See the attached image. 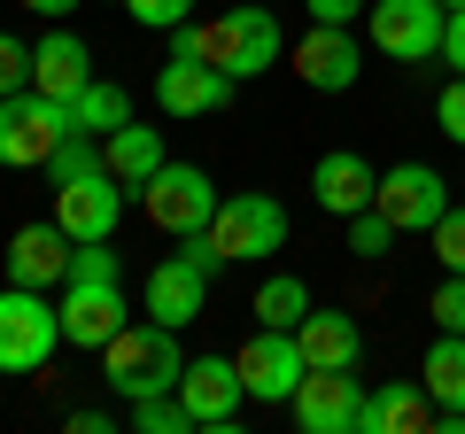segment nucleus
Wrapping results in <instances>:
<instances>
[{
    "mask_svg": "<svg viewBox=\"0 0 465 434\" xmlns=\"http://www.w3.org/2000/svg\"><path fill=\"white\" fill-rule=\"evenodd\" d=\"M434 326L442 334H465V271H442V287H434Z\"/></svg>",
    "mask_w": 465,
    "mask_h": 434,
    "instance_id": "obj_31",
    "label": "nucleus"
},
{
    "mask_svg": "<svg viewBox=\"0 0 465 434\" xmlns=\"http://www.w3.org/2000/svg\"><path fill=\"white\" fill-rule=\"evenodd\" d=\"M133 318H124V287L116 280H63V341L70 350H109Z\"/></svg>",
    "mask_w": 465,
    "mask_h": 434,
    "instance_id": "obj_12",
    "label": "nucleus"
},
{
    "mask_svg": "<svg viewBox=\"0 0 465 434\" xmlns=\"http://www.w3.org/2000/svg\"><path fill=\"white\" fill-rule=\"evenodd\" d=\"M427 388L419 380H381V388H365V411H357V434H411V427H427Z\"/></svg>",
    "mask_w": 465,
    "mask_h": 434,
    "instance_id": "obj_21",
    "label": "nucleus"
},
{
    "mask_svg": "<svg viewBox=\"0 0 465 434\" xmlns=\"http://www.w3.org/2000/svg\"><path fill=\"white\" fill-rule=\"evenodd\" d=\"M287 63H295V78L318 85V94H349V85L365 78V47L349 39V24H311Z\"/></svg>",
    "mask_w": 465,
    "mask_h": 434,
    "instance_id": "obj_13",
    "label": "nucleus"
},
{
    "mask_svg": "<svg viewBox=\"0 0 465 434\" xmlns=\"http://www.w3.org/2000/svg\"><path fill=\"white\" fill-rule=\"evenodd\" d=\"M85 171H101V133L78 124V133H63V148L47 155V179L63 186V179H85Z\"/></svg>",
    "mask_w": 465,
    "mask_h": 434,
    "instance_id": "obj_27",
    "label": "nucleus"
},
{
    "mask_svg": "<svg viewBox=\"0 0 465 434\" xmlns=\"http://www.w3.org/2000/svg\"><path fill=\"white\" fill-rule=\"evenodd\" d=\"M179 396H186V411H194V427L232 434V427H241V403H249V380H241L232 357H186Z\"/></svg>",
    "mask_w": 465,
    "mask_h": 434,
    "instance_id": "obj_11",
    "label": "nucleus"
},
{
    "mask_svg": "<svg viewBox=\"0 0 465 434\" xmlns=\"http://www.w3.org/2000/svg\"><path fill=\"white\" fill-rule=\"evenodd\" d=\"M124 16L148 32H179V24H194V0H124Z\"/></svg>",
    "mask_w": 465,
    "mask_h": 434,
    "instance_id": "obj_29",
    "label": "nucleus"
},
{
    "mask_svg": "<svg viewBox=\"0 0 465 434\" xmlns=\"http://www.w3.org/2000/svg\"><path fill=\"white\" fill-rule=\"evenodd\" d=\"M232 365H241V380H249L256 403H295L302 372H311V357H302V341L287 334V326H256L241 350H232Z\"/></svg>",
    "mask_w": 465,
    "mask_h": 434,
    "instance_id": "obj_8",
    "label": "nucleus"
},
{
    "mask_svg": "<svg viewBox=\"0 0 465 434\" xmlns=\"http://www.w3.org/2000/svg\"><path fill=\"white\" fill-rule=\"evenodd\" d=\"M419 388L434 411H465V334H434V350L419 357Z\"/></svg>",
    "mask_w": 465,
    "mask_h": 434,
    "instance_id": "obj_23",
    "label": "nucleus"
},
{
    "mask_svg": "<svg viewBox=\"0 0 465 434\" xmlns=\"http://www.w3.org/2000/svg\"><path fill=\"white\" fill-rule=\"evenodd\" d=\"M70 280H124V264L109 256V241H78V256H70Z\"/></svg>",
    "mask_w": 465,
    "mask_h": 434,
    "instance_id": "obj_33",
    "label": "nucleus"
},
{
    "mask_svg": "<svg viewBox=\"0 0 465 434\" xmlns=\"http://www.w3.org/2000/svg\"><path fill=\"white\" fill-rule=\"evenodd\" d=\"M434 124H442V133L465 148V78H450V85H442V101H434Z\"/></svg>",
    "mask_w": 465,
    "mask_h": 434,
    "instance_id": "obj_34",
    "label": "nucleus"
},
{
    "mask_svg": "<svg viewBox=\"0 0 465 434\" xmlns=\"http://www.w3.org/2000/svg\"><path fill=\"white\" fill-rule=\"evenodd\" d=\"M70 117H78L85 133H101V140H109L116 124H133V101H124V85H109V78H94V85H85L78 101H70Z\"/></svg>",
    "mask_w": 465,
    "mask_h": 434,
    "instance_id": "obj_25",
    "label": "nucleus"
},
{
    "mask_svg": "<svg viewBox=\"0 0 465 434\" xmlns=\"http://www.w3.org/2000/svg\"><path fill=\"white\" fill-rule=\"evenodd\" d=\"M388 241H396L388 210H357L349 217V256H388Z\"/></svg>",
    "mask_w": 465,
    "mask_h": 434,
    "instance_id": "obj_28",
    "label": "nucleus"
},
{
    "mask_svg": "<svg viewBox=\"0 0 465 434\" xmlns=\"http://www.w3.org/2000/svg\"><path fill=\"white\" fill-rule=\"evenodd\" d=\"M24 85H32V47H24L16 32H0V101L24 94Z\"/></svg>",
    "mask_w": 465,
    "mask_h": 434,
    "instance_id": "obj_30",
    "label": "nucleus"
},
{
    "mask_svg": "<svg viewBox=\"0 0 465 434\" xmlns=\"http://www.w3.org/2000/svg\"><path fill=\"white\" fill-rule=\"evenodd\" d=\"M32 85L54 94V101H78L85 85H94V54H85V39L78 32H47L32 47Z\"/></svg>",
    "mask_w": 465,
    "mask_h": 434,
    "instance_id": "obj_19",
    "label": "nucleus"
},
{
    "mask_svg": "<svg viewBox=\"0 0 465 434\" xmlns=\"http://www.w3.org/2000/svg\"><path fill=\"white\" fill-rule=\"evenodd\" d=\"M450 32L442 0H372L365 8V39L388 54V63H434Z\"/></svg>",
    "mask_w": 465,
    "mask_h": 434,
    "instance_id": "obj_7",
    "label": "nucleus"
},
{
    "mask_svg": "<svg viewBox=\"0 0 465 434\" xmlns=\"http://www.w3.org/2000/svg\"><path fill=\"white\" fill-rule=\"evenodd\" d=\"M287 249V210L272 194H225L217 202V217L202 225L194 241H186V256H194L202 271H225V264H249V256H280Z\"/></svg>",
    "mask_w": 465,
    "mask_h": 434,
    "instance_id": "obj_2",
    "label": "nucleus"
},
{
    "mask_svg": "<svg viewBox=\"0 0 465 434\" xmlns=\"http://www.w3.org/2000/svg\"><path fill=\"white\" fill-rule=\"evenodd\" d=\"M442 54H450V70L465 78V8H450V32H442Z\"/></svg>",
    "mask_w": 465,
    "mask_h": 434,
    "instance_id": "obj_36",
    "label": "nucleus"
},
{
    "mask_svg": "<svg viewBox=\"0 0 465 434\" xmlns=\"http://www.w3.org/2000/svg\"><path fill=\"white\" fill-rule=\"evenodd\" d=\"M217 186H210V171L202 163H163L148 186H140V217H148L155 233H171V241H194L202 225L217 217Z\"/></svg>",
    "mask_w": 465,
    "mask_h": 434,
    "instance_id": "obj_6",
    "label": "nucleus"
},
{
    "mask_svg": "<svg viewBox=\"0 0 465 434\" xmlns=\"http://www.w3.org/2000/svg\"><path fill=\"white\" fill-rule=\"evenodd\" d=\"M133 427L140 434H194V411H186V396L171 388V396H140L133 403Z\"/></svg>",
    "mask_w": 465,
    "mask_h": 434,
    "instance_id": "obj_26",
    "label": "nucleus"
},
{
    "mask_svg": "<svg viewBox=\"0 0 465 434\" xmlns=\"http://www.w3.org/2000/svg\"><path fill=\"white\" fill-rule=\"evenodd\" d=\"M63 133H78L70 101L39 94V85H24V94L0 101V163L8 171H47V155L63 148Z\"/></svg>",
    "mask_w": 465,
    "mask_h": 434,
    "instance_id": "obj_5",
    "label": "nucleus"
},
{
    "mask_svg": "<svg viewBox=\"0 0 465 434\" xmlns=\"http://www.w3.org/2000/svg\"><path fill=\"white\" fill-rule=\"evenodd\" d=\"M232 85L241 78L194 63V54H171V63L155 70V109H163V117H217V109L232 101Z\"/></svg>",
    "mask_w": 465,
    "mask_h": 434,
    "instance_id": "obj_15",
    "label": "nucleus"
},
{
    "mask_svg": "<svg viewBox=\"0 0 465 434\" xmlns=\"http://www.w3.org/2000/svg\"><path fill=\"white\" fill-rule=\"evenodd\" d=\"M171 54H194V63L225 70V78H264L287 54V39H280V24H272V8H225V16H210V24H179V32H171Z\"/></svg>",
    "mask_w": 465,
    "mask_h": 434,
    "instance_id": "obj_1",
    "label": "nucleus"
},
{
    "mask_svg": "<svg viewBox=\"0 0 465 434\" xmlns=\"http://www.w3.org/2000/svg\"><path fill=\"white\" fill-rule=\"evenodd\" d=\"M101 163H109L116 179H124V186L140 194V186H148L155 171L171 163V155H163V133H148V124H116V133L101 140Z\"/></svg>",
    "mask_w": 465,
    "mask_h": 434,
    "instance_id": "obj_22",
    "label": "nucleus"
},
{
    "mask_svg": "<svg viewBox=\"0 0 465 434\" xmlns=\"http://www.w3.org/2000/svg\"><path fill=\"white\" fill-rule=\"evenodd\" d=\"M109 427H116L109 411H70V434H109Z\"/></svg>",
    "mask_w": 465,
    "mask_h": 434,
    "instance_id": "obj_37",
    "label": "nucleus"
},
{
    "mask_svg": "<svg viewBox=\"0 0 465 434\" xmlns=\"http://www.w3.org/2000/svg\"><path fill=\"white\" fill-rule=\"evenodd\" d=\"M295 427L302 434H357V411H365V380H349V372H302V388H295Z\"/></svg>",
    "mask_w": 465,
    "mask_h": 434,
    "instance_id": "obj_14",
    "label": "nucleus"
},
{
    "mask_svg": "<svg viewBox=\"0 0 465 434\" xmlns=\"http://www.w3.org/2000/svg\"><path fill=\"white\" fill-rule=\"evenodd\" d=\"M63 350V302H47V287H0V372H39Z\"/></svg>",
    "mask_w": 465,
    "mask_h": 434,
    "instance_id": "obj_4",
    "label": "nucleus"
},
{
    "mask_svg": "<svg viewBox=\"0 0 465 434\" xmlns=\"http://www.w3.org/2000/svg\"><path fill=\"white\" fill-rule=\"evenodd\" d=\"M256 318H264V326H287V334H295L302 318H311V287H302L295 271H272V280L256 287Z\"/></svg>",
    "mask_w": 465,
    "mask_h": 434,
    "instance_id": "obj_24",
    "label": "nucleus"
},
{
    "mask_svg": "<svg viewBox=\"0 0 465 434\" xmlns=\"http://www.w3.org/2000/svg\"><path fill=\"white\" fill-rule=\"evenodd\" d=\"M295 341H302V357H311L318 372H357V357H365L357 318L349 311H318V302H311V318L295 326Z\"/></svg>",
    "mask_w": 465,
    "mask_h": 434,
    "instance_id": "obj_20",
    "label": "nucleus"
},
{
    "mask_svg": "<svg viewBox=\"0 0 465 434\" xmlns=\"http://www.w3.org/2000/svg\"><path fill=\"white\" fill-rule=\"evenodd\" d=\"M372 210H388V225L396 233H434L450 210V186L434 163H388L381 186H372Z\"/></svg>",
    "mask_w": 465,
    "mask_h": 434,
    "instance_id": "obj_9",
    "label": "nucleus"
},
{
    "mask_svg": "<svg viewBox=\"0 0 465 434\" xmlns=\"http://www.w3.org/2000/svg\"><path fill=\"white\" fill-rule=\"evenodd\" d=\"M442 8H465V0H442Z\"/></svg>",
    "mask_w": 465,
    "mask_h": 434,
    "instance_id": "obj_39",
    "label": "nucleus"
},
{
    "mask_svg": "<svg viewBox=\"0 0 465 434\" xmlns=\"http://www.w3.org/2000/svg\"><path fill=\"white\" fill-rule=\"evenodd\" d=\"M70 256H78V241L47 217V225H16V241H8L0 264H8V280H16V287H63L70 280Z\"/></svg>",
    "mask_w": 465,
    "mask_h": 434,
    "instance_id": "obj_16",
    "label": "nucleus"
},
{
    "mask_svg": "<svg viewBox=\"0 0 465 434\" xmlns=\"http://www.w3.org/2000/svg\"><path fill=\"white\" fill-rule=\"evenodd\" d=\"M116 217H124V179H116L109 163L85 171V179H63V186H54V225H63L70 241H109Z\"/></svg>",
    "mask_w": 465,
    "mask_h": 434,
    "instance_id": "obj_10",
    "label": "nucleus"
},
{
    "mask_svg": "<svg viewBox=\"0 0 465 434\" xmlns=\"http://www.w3.org/2000/svg\"><path fill=\"white\" fill-rule=\"evenodd\" d=\"M372 0H311V24H357Z\"/></svg>",
    "mask_w": 465,
    "mask_h": 434,
    "instance_id": "obj_35",
    "label": "nucleus"
},
{
    "mask_svg": "<svg viewBox=\"0 0 465 434\" xmlns=\"http://www.w3.org/2000/svg\"><path fill=\"white\" fill-rule=\"evenodd\" d=\"M372 186H381V171H372L357 148L318 155V171H311V194H318V210H326V217H357V210H372Z\"/></svg>",
    "mask_w": 465,
    "mask_h": 434,
    "instance_id": "obj_18",
    "label": "nucleus"
},
{
    "mask_svg": "<svg viewBox=\"0 0 465 434\" xmlns=\"http://www.w3.org/2000/svg\"><path fill=\"white\" fill-rule=\"evenodd\" d=\"M24 8H32V16H47V24H63L70 8H78V0H24Z\"/></svg>",
    "mask_w": 465,
    "mask_h": 434,
    "instance_id": "obj_38",
    "label": "nucleus"
},
{
    "mask_svg": "<svg viewBox=\"0 0 465 434\" xmlns=\"http://www.w3.org/2000/svg\"><path fill=\"white\" fill-rule=\"evenodd\" d=\"M434 256H442V271H465V210H442V225H434Z\"/></svg>",
    "mask_w": 465,
    "mask_h": 434,
    "instance_id": "obj_32",
    "label": "nucleus"
},
{
    "mask_svg": "<svg viewBox=\"0 0 465 434\" xmlns=\"http://www.w3.org/2000/svg\"><path fill=\"white\" fill-rule=\"evenodd\" d=\"M202 302H210V271L194 264V256H163V264L148 271V318L155 326H194Z\"/></svg>",
    "mask_w": 465,
    "mask_h": 434,
    "instance_id": "obj_17",
    "label": "nucleus"
},
{
    "mask_svg": "<svg viewBox=\"0 0 465 434\" xmlns=\"http://www.w3.org/2000/svg\"><path fill=\"white\" fill-rule=\"evenodd\" d=\"M179 372H186V350H179V326H124V334L101 350V380L116 388L124 403H140V396H171L179 388Z\"/></svg>",
    "mask_w": 465,
    "mask_h": 434,
    "instance_id": "obj_3",
    "label": "nucleus"
}]
</instances>
